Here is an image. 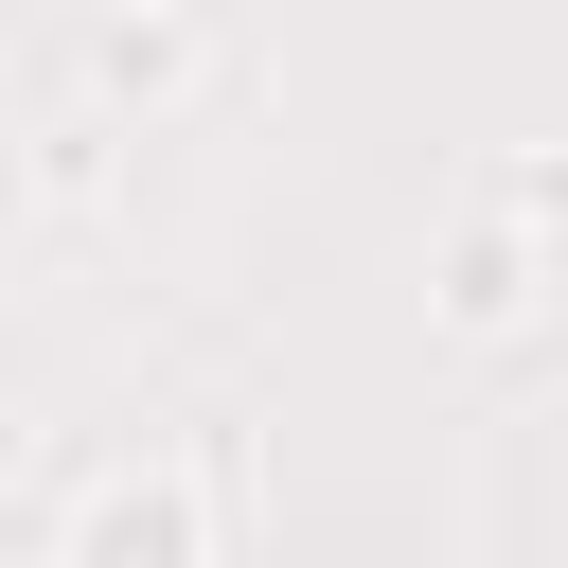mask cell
I'll use <instances>...</instances> for the list:
<instances>
[{
    "instance_id": "obj_1",
    "label": "cell",
    "mask_w": 568,
    "mask_h": 568,
    "mask_svg": "<svg viewBox=\"0 0 568 568\" xmlns=\"http://www.w3.org/2000/svg\"><path fill=\"white\" fill-rule=\"evenodd\" d=\"M195 532H178V497H106V532H89V568H178Z\"/></svg>"
}]
</instances>
